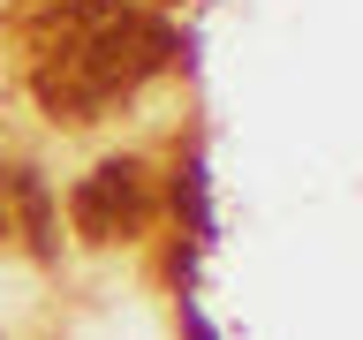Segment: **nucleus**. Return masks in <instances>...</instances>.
Returning a JSON list of instances; mask_svg holds the SVG:
<instances>
[{"instance_id": "obj_1", "label": "nucleus", "mask_w": 363, "mask_h": 340, "mask_svg": "<svg viewBox=\"0 0 363 340\" xmlns=\"http://www.w3.org/2000/svg\"><path fill=\"white\" fill-rule=\"evenodd\" d=\"M30 91L53 121H99L174 61V30L136 0H45L23 23Z\"/></svg>"}, {"instance_id": "obj_2", "label": "nucleus", "mask_w": 363, "mask_h": 340, "mask_svg": "<svg viewBox=\"0 0 363 340\" xmlns=\"http://www.w3.org/2000/svg\"><path fill=\"white\" fill-rule=\"evenodd\" d=\"M159 212V189H152V166L144 159H99L76 189H68V220H76V234L84 242H129V234H144Z\"/></svg>"}]
</instances>
